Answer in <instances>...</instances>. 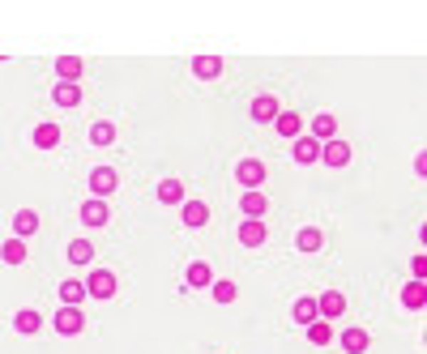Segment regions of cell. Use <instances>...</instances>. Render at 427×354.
Instances as JSON below:
<instances>
[{
  "mask_svg": "<svg viewBox=\"0 0 427 354\" xmlns=\"http://www.w3.org/2000/svg\"><path fill=\"white\" fill-rule=\"evenodd\" d=\"M115 295V274L111 269H94L86 278V299H111Z\"/></svg>",
  "mask_w": 427,
  "mask_h": 354,
  "instance_id": "6da1fadb",
  "label": "cell"
},
{
  "mask_svg": "<svg viewBox=\"0 0 427 354\" xmlns=\"http://www.w3.org/2000/svg\"><path fill=\"white\" fill-rule=\"evenodd\" d=\"M235 179H240L248 192H261V184H265V162H257V158H244V162L235 167Z\"/></svg>",
  "mask_w": 427,
  "mask_h": 354,
  "instance_id": "7a4b0ae2",
  "label": "cell"
},
{
  "mask_svg": "<svg viewBox=\"0 0 427 354\" xmlns=\"http://www.w3.org/2000/svg\"><path fill=\"white\" fill-rule=\"evenodd\" d=\"M51 325H56V333H60V338H77V333L86 329V316H81V308H60Z\"/></svg>",
  "mask_w": 427,
  "mask_h": 354,
  "instance_id": "3957f363",
  "label": "cell"
},
{
  "mask_svg": "<svg viewBox=\"0 0 427 354\" xmlns=\"http://www.w3.org/2000/svg\"><path fill=\"white\" fill-rule=\"evenodd\" d=\"M115 184H120V175H115L111 167H94V171H90V192H94V201L111 197V192H115Z\"/></svg>",
  "mask_w": 427,
  "mask_h": 354,
  "instance_id": "277c9868",
  "label": "cell"
},
{
  "mask_svg": "<svg viewBox=\"0 0 427 354\" xmlns=\"http://www.w3.org/2000/svg\"><path fill=\"white\" fill-rule=\"evenodd\" d=\"M321 162H325V167H346V162H351V145H346L342 137L325 141V145H321Z\"/></svg>",
  "mask_w": 427,
  "mask_h": 354,
  "instance_id": "5b68a950",
  "label": "cell"
},
{
  "mask_svg": "<svg viewBox=\"0 0 427 354\" xmlns=\"http://www.w3.org/2000/svg\"><path fill=\"white\" fill-rule=\"evenodd\" d=\"M342 312H346V299H342L338 291H325V295L317 299V316H321V321H338Z\"/></svg>",
  "mask_w": 427,
  "mask_h": 354,
  "instance_id": "8992f818",
  "label": "cell"
},
{
  "mask_svg": "<svg viewBox=\"0 0 427 354\" xmlns=\"http://www.w3.org/2000/svg\"><path fill=\"white\" fill-rule=\"evenodd\" d=\"M240 209H244V218H248V222H265V209H269V201H265V192H244Z\"/></svg>",
  "mask_w": 427,
  "mask_h": 354,
  "instance_id": "52a82bcc",
  "label": "cell"
},
{
  "mask_svg": "<svg viewBox=\"0 0 427 354\" xmlns=\"http://www.w3.org/2000/svg\"><path fill=\"white\" fill-rule=\"evenodd\" d=\"M338 346H342L346 354H368L372 338H368V329H346V333L338 338Z\"/></svg>",
  "mask_w": 427,
  "mask_h": 354,
  "instance_id": "ba28073f",
  "label": "cell"
},
{
  "mask_svg": "<svg viewBox=\"0 0 427 354\" xmlns=\"http://www.w3.org/2000/svg\"><path fill=\"white\" fill-rule=\"evenodd\" d=\"M295 162H299V167L321 162V141H312V137H295Z\"/></svg>",
  "mask_w": 427,
  "mask_h": 354,
  "instance_id": "9c48e42d",
  "label": "cell"
},
{
  "mask_svg": "<svg viewBox=\"0 0 427 354\" xmlns=\"http://www.w3.org/2000/svg\"><path fill=\"white\" fill-rule=\"evenodd\" d=\"M38 231V214L34 209H17L13 214V239H30Z\"/></svg>",
  "mask_w": 427,
  "mask_h": 354,
  "instance_id": "30bf717a",
  "label": "cell"
},
{
  "mask_svg": "<svg viewBox=\"0 0 427 354\" xmlns=\"http://www.w3.org/2000/svg\"><path fill=\"white\" fill-rule=\"evenodd\" d=\"M278 98L274 94H261V98H252V120H261V124H269V120H278Z\"/></svg>",
  "mask_w": 427,
  "mask_h": 354,
  "instance_id": "8fae6325",
  "label": "cell"
},
{
  "mask_svg": "<svg viewBox=\"0 0 427 354\" xmlns=\"http://www.w3.org/2000/svg\"><path fill=\"white\" fill-rule=\"evenodd\" d=\"M334 137H338V120H334L329 111H321V115L312 120V141L325 145V141H334Z\"/></svg>",
  "mask_w": 427,
  "mask_h": 354,
  "instance_id": "7c38bea8",
  "label": "cell"
},
{
  "mask_svg": "<svg viewBox=\"0 0 427 354\" xmlns=\"http://www.w3.org/2000/svg\"><path fill=\"white\" fill-rule=\"evenodd\" d=\"M107 218H111V209H107L103 201L90 197V201L81 205V222H86V227H107Z\"/></svg>",
  "mask_w": 427,
  "mask_h": 354,
  "instance_id": "4fadbf2b",
  "label": "cell"
},
{
  "mask_svg": "<svg viewBox=\"0 0 427 354\" xmlns=\"http://www.w3.org/2000/svg\"><path fill=\"white\" fill-rule=\"evenodd\" d=\"M180 218H184V227H205V222H210V205L184 201V205H180Z\"/></svg>",
  "mask_w": 427,
  "mask_h": 354,
  "instance_id": "5bb4252c",
  "label": "cell"
},
{
  "mask_svg": "<svg viewBox=\"0 0 427 354\" xmlns=\"http://www.w3.org/2000/svg\"><path fill=\"white\" fill-rule=\"evenodd\" d=\"M265 239H269L265 222H248V218H244V227H240V244H244V248H261Z\"/></svg>",
  "mask_w": 427,
  "mask_h": 354,
  "instance_id": "9a60e30c",
  "label": "cell"
},
{
  "mask_svg": "<svg viewBox=\"0 0 427 354\" xmlns=\"http://www.w3.org/2000/svg\"><path fill=\"white\" fill-rule=\"evenodd\" d=\"M184 282H188L192 291H201V286H214V269H210L205 261H192V265H188V274H184Z\"/></svg>",
  "mask_w": 427,
  "mask_h": 354,
  "instance_id": "2e32d148",
  "label": "cell"
},
{
  "mask_svg": "<svg viewBox=\"0 0 427 354\" xmlns=\"http://www.w3.org/2000/svg\"><path fill=\"white\" fill-rule=\"evenodd\" d=\"M192 73H197L201 81H214V77L222 73V60H218V56H197V60H192Z\"/></svg>",
  "mask_w": 427,
  "mask_h": 354,
  "instance_id": "e0dca14e",
  "label": "cell"
},
{
  "mask_svg": "<svg viewBox=\"0 0 427 354\" xmlns=\"http://www.w3.org/2000/svg\"><path fill=\"white\" fill-rule=\"evenodd\" d=\"M81 299H86V282H60V303L64 308H81Z\"/></svg>",
  "mask_w": 427,
  "mask_h": 354,
  "instance_id": "ac0fdd59",
  "label": "cell"
},
{
  "mask_svg": "<svg viewBox=\"0 0 427 354\" xmlns=\"http://www.w3.org/2000/svg\"><path fill=\"white\" fill-rule=\"evenodd\" d=\"M13 329H17V333H38V329H43V316H38L34 308H21V312L13 316Z\"/></svg>",
  "mask_w": 427,
  "mask_h": 354,
  "instance_id": "d6986e66",
  "label": "cell"
},
{
  "mask_svg": "<svg viewBox=\"0 0 427 354\" xmlns=\"http://www.w3.org/2000/svg\"><path fill=\"white\" fill-rule=\"evenodd\" d=\"M56 73H60V81L77 85V77H81V60H77V56H60V60H56Z\"/></svg>",
  "mask_w": 427,
  "mask_h": 354,
  "instance_id": "ffe728a7",
  "label": "cell"
},
{
  "mask_svg": "<svg viewBox=\"0 0 427 354\" xmlns=\"http://www.w3.org/2000/svg\"><path fill=\"white\" fill-rule=\"evenodd\" d=\"M274 124H278V132H282V137H299V132H304L299 111H278V120H274Z\"/></svg>",
  "mask_w": 427,
  "mask_h": 354,
  "instance_id": "44dd1931",
  "label": "cell"
},
{
  "mask_svg": "<svg viewBox=\"0 0 427 354\" xmlns=\"http://www.w3.org/2000/svg\"><path fill=\"white\" fill-rule=\"evenodd\" d=\"M158 201L163 205H184V184L180 179H163L158 184Z\"/></svg>",
  "mask_w": 427,
  "mask_h": 354,
  "instance_id": "7402d4cb",
  "label": "cell"
},
{
  "mask_svg": "<svg viewBox=\"0 0 427 354\" xmlns=\"http://www.w3.org/2000/svg\"><path fill=\"white\" fill-rule=\"evenodd\" d=\"M321 244H325V235H321L317 227H304V231L295 235V248H299V252H321Z\"/></svg>",
  "mask_w": 427,
  "mask_h": 354,
  "instance_id": "603a6c76",
  "label": "cell"
},
{
  "mask_svg": "<svg viewBox=\"0 0 427 354\" xmlns=\"http://www.w3.org/2000/svg\"><path fill=\"white\" fill-rule=\"evenodd\" d=\"M0 261L4 265H21L26 261V239H4L0 244Z\"/></svg>",
  "mask_w": 427,
  "mask_h": 354,
  "instance_id": "cb8c5ba5",
  "label": "cell"
},
{
  "mask_svg": "<svg viewBox=\"0 0 427 354\" xmlns=\"http://www.w3.org/2000/svg\"><path fill=\"white\" fill-rule=\"evenodd\" d=\"M291 316H295V325H312V321H321L317 316V299H295V308H291Z\"/></svg>",
  "mask_w": 427,
  "mask_h": 354,
  "instance_id": "d4e9b609",
  "label": "cell"
},
{
  "mask_svg": "<svg viewBox=\"0 0 427 354\" xmlns=\"http://www.w3.org/2000/svg\"><path fill=\"white\" fill-rule=\"evenodd\" d=\"M34 145H38V150H56V145H60V128H56V124H38V128H34Z\"/></svg>",
  "mask_w": 427,
  "mask_h": 354,
  "instance_id": "484cf974",
  "label": "cell"
},
{
  "mask_svg": "<svg viewBox=\"0 0 427 354\" xmlns=\"http://www.w3.org/2000/svg\"><path fill=\"white\" fill-rule=\"evenodd\" d=\"M68 261H73V265H90V261H94V244H90V239H73V244H68Z\"/></svg>",
  "mask_w": 427,
  "mask_h": 354,
  "instance_id": "4316f807",
  "label": "cell"
},
{
  "mask_svg": "<svg viewBox=\"0 0 427 354\" xmlns=\"http://www.w3.org/2000/svg\"><path fill=\"white\" fill-rule=\"evenodd\" d=\"M308 342H312V346H329V342H334V325H329V321H312V325H308Z\"/></svg>",
  "mask_w": 427,
  "mask_h": 354,
  "instance_id": "83f0119b",
  "label": "cell"
},
{
  "mask_svg": "<svg viewBox=\"0 0 427 354\" xmlns=\"http://www.w3.org/2000/svg\"><path fill=\"white\" fill-rule=\"evenodd\" d=\"M51 98H56L60 107H77V103H81V90H77V85H68V81H60Z\"/></svg>",
  "mask_w": 427,
  "mask_h": 354,
  "instance_id": "f1b7e54d",
  "label": "cell"
},
{
  "mask_svg": "<svg viewBox=\"0 0 427 354\" xmlns=\"http://www.w3.org/2000/svg\"><path fill=\"white\" fill-rule=\"evenodd\" d=\"M402 303H406L411 312H423V282H406V291H402Z\"/></svg>",
  "mask_w": 427,
  "mask_h": 354,
  "instance_id": "f546056e",
  "label": "cell"
},
{
  "mask_svg": "<svg viewBox=\"0 0 427 354\" xmlns=\"http://www.w3.org/2000/svg\"><path fill=\"white\" fill-rule=\"evenodd\" d=\"M90 141H94V145H111V141H115V128H111L107 120H98V124H90Z\"/></svg>",
  "mask_w": 427,
  "mask_h": 354,
  "instance_id": "4dcf8cb0",
  "label": "cell"
},
{
  "mask_svg": "<svg viewBox=\"0 0 427 354\" xmlns=\"http://www.w3.org/2000/svg\"><path fill=\"white\" fill-rule=\"evenodd\" d=\"M210 291H214V303H235V299H240V286H235V282H214Z\"/></svg>",
  "mask_w": 427,
  "mask_h": 354,
  "instance_id": "1f68e13d",
  "label": "cell"
}]
</instances>
